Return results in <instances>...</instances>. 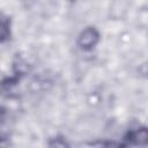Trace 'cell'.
Here are the masks:
<instances>
[{"label":"cell","instance_id":"3957f363","mask_svg":"<svg viewBox=\"0 0 148 148\" xmlns=\"http://www.w3.org/2000/svg\"><path fill=\"white\" fill-rule=\"evenodd\" d=\"M72 1H74V0H72Z\"/></svg>","mask_w":148,"mask_h":148},{"label":"cell","instance_id":"6da1fadb","mask_svg":"<svg viewBox=\"0 0 148 148\" xmlns=\"http://www.w3.org/2000/svg\"><path fill=\"white\" fill-rule=\"evenodd\" d=\"M99 40V32L94 27H88L81 31L77 38V44L83 50H91Z\"/></svg>","mask_w":148,"mask_h":148},{"label":"cell","instance_id":"7a4b0ae2","mask_svg":"<svg viewBox=\"0 0 148 148\" xmlns=\"http://www.w3.org/2000/svg\"><path fill=\"white\" fill-rule=\"evenodd\" d=\"M128 140L135 145H148V128L141 127L130 132Z\"/></svg>","mask_w":148,"mask_h":148}]
</instances>
